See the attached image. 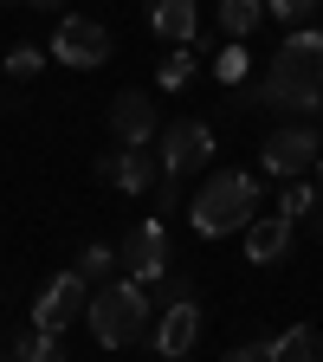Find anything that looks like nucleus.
<instances>
[{
    "label": "nucleus",
    "instance_id": "7ed1b4c3",
    "mask_svg": "<svg viewBox=\"0 0 323 362\" xmlns=\"http://www.w3.org/2000/svg\"><path fill=\"white\" fill-rule=\"evenodd\" d=\"M84 324L98 337V349H129L136 337H149V285H136V279L98 285L84 304Z\"/></svg>",
    "mask_w": 323,
    "mask_h": 362
},
{
    "label": "nucleus",
    "instance_id": "c85d7f7f",
    "mask_svg": "<svg viewBox=\"0 0 323 362\" xmlns=\"http://www.w3.org/2000/svg\"><path fill=\"white\" fill-rule=\"evenodd\" d=\"M181 362H188V356H181Z\"/></svg>",
    "mask_w": 323,
    "mask_h": 362
},
{
    "label": "nucleus",
    "instance_id": "bb28decb",
    "mask_svg": "<svg viewBox=\"0 0 323 362\" xmlns=\"http://www.w3.org/2000/svg\"><path fill=\"white\" fill-rule=\"evenodd\" d=\"M0 362H26V356H20V349H0Z\"/></svg>",
    "mask_w": 323,
    "mask_h": 362
},
{
    "label": "nucleus",
    "instance_id": "ddd939ff",
    "mask_svg": "<svg viewBox=\"0 0 323 362\" xmlns=\"http://www.w3.org/2000/svg\"><path fill=\"white\" fill-rule=\"evenodd\" d=\"M285 252H291V220L265 214V220L246 226V259H252V265H278Z\"/></svg>",
    "mask_w": 323,
    "mask_h": 362
},
{
    "label": "nucleus",
    "instance_id": "4468645a",
    "mask_svg": "<svg viewBox=\"0 0 323 362\" xmlns=\"http://www.w3.org/2000/svg\"><path fill=\"white\" fill-rule=\"evenodd\" d=\"M265 362H323V337L310 324H291L285 337L265 343Z\"/></svg>",
    "mask_w": 323,
    "mask_h": 362
},
{
    "label": "nucleus",
    "instance_id": "cd10ccee",
    "mask_svg": "<svg viewBox=\"0 0 323 362\" xmlns=\"http://www.w3.org/2000/svg\"><path fill=\"white\" fill-rule=\"evenodd\" d=\"M26 7H59V0H26Z\"/></svg>",
    "mask_w": 323,
    "mask_h": 362
},
{
    "label": "nucleus",
    "instance_id": "5701e85b",
    "mask_svg": "<svg viewBox=\"0 0 323 362\" xmlns=\"http://www.w3.org/2000/svg\"><path fill=\"white\" fill-rule=\"evenodd\" d=\"M213 78H220V84H240V78H246V45H226V52L213 59Z\"/></svg>",
    "mask_w": 323,
    "mask_h": 362
},
{
    "label": "nucleus",
    "instance_id": "20e7f679",
    "mask_svg": "<svg viewBox=\"0 0 323 362\" xmlns=\"http://www.w3.org/2000/svg\"><path fill=\"white\" fill-rule=\"evenodd\" d=\"M110 52H117V45H110V26H104V20H90V13H65L59 33H52V59L71 65V71L104 65Z\"/></svg>",
    "mask_w": 323,
    "mask_h": 362
},
{
    "label": "nucleus",
    "instance_id": "f257e3e1",
    "mask_svg": "<svg viewBox=\"0 0 323 362\" xmlns=\"http://www.w3.org/2000/svg\"><path fill=\"white\" fill-rule=\"evenodd\" d=\"M259 104L265 110H298V117H317L323 104V33L298 26L278 52H271L265 78H259Z\"/></svg>",
    "mask_w": 323,
    "mask_h": 362
},
{
    "label": "nucleus",
    "instance_id": "6e6552de",
    "mask_svg": "<svg viewBox=\"0 0 323 362\" xmlns=\"http://www.w3.org/2000/svg\"><path fill=\"white\" fill-rule=\"evenodd\" d=\"M117 265L129 272L136 285H155L162 272H168V226H162V214H155V220H143V226H136V233L117 246Z\"/></svg>",
    "mask_w": 323,
    "mask_h": 362
},
{
    "label": "nucleus",
    "instance_id": "4be33fe9",
    "mask_svg": "<svg viewBox=\"0 0 323 362\" xmlns=\"http://www.w3.org/2000/svg\"><path fill=\"white\" fill-rule=\"evenodd\" d=\"M265 13H271V20H285V26L298 33V26L317 13V0H265Z\"/></svg>",
    "mask_w": 323,
    "mask_h": 362
},
{
    "label": "nucleus",
    "instance_id": "2eb2a0df",
    "mask_svg": "<svg viewBox=\"0 0 323 362\" xmlns=\"http://www.w3.org/2000/svg\"><path fill=\"white\" fill-rule=\"evenodd\" d=\"M265 20V0H220V33L226 39H246Z\"/></svg>",
    "mask_w": 323,
    "mask_h": 362
},
{
    "label": "nucleus",
    "instance_id": "dca6fc26",
    "mask_svg": "<svg viewBox=\"0 0 323 362\" xmlns=\"http://www.w3.org/2000/svg\"><path fill=\"white\" fill-rule=\"evenodd\" d=\"M71 272H78V279H84L90 291H98V285H110V272H117V252L98 240V246H84V252H78V265H71Z\"/></svg>",
    "mask_w": 323,
    "mask_h": 362
},
{
    "label": "nucleus",
    "instance_id": "39448f33",
    "mask_svg": "<svg viewBox=\"0 0 323 362\" xmlns=\"http://www.w3.org/2000/svg\"><path fill=\"white\" fill-rule=\"evenodd\" d=\"M323 143H317V129L310 123H291V129H271L265 136V149H259V168L265 175H278V181H304L317 168Z\"/></svg>",
    "mask_w": 323,
    "mask_h": 362
},
{
    "label": "nucleus",
    "instance_id": "6ab92c4d",
    "mask_svg": "<svg viewBox=\"0 0 323 362\" xmlns=\"http://www.w3.org/2000/svg\"><path fill=\"white\" fill-rule=\"evenodd\" d=\"M0 71H7L13 84H33V78L45 71V52H39V45H13V52L0 59Z\"/></svg>",
    "mask_w": 323,
    "mask_h": 362
},
{
    "label": "nucleus",
    "instance_id": "1a4fd4ad",
    "mask_svg": "<svg viewBox=\"0 0 323 362\" xmlns=\"http://www.w3.org/2000/svg\"><path fill=\"white\" fill-rule=\"evenodd\" d=\"M155 98L149 90H117V104H110V136L123 149H149L155 143Z\"/></svg>",
    "mask_w": 323,
    "mask_h": 362
},
{
    "label": "nucleus",
    "instance_id": "f03ea898",
    "mask_svg": "<svg viewBox=\"0 0 323 362\" xmlns=\"http://www.w3.org/2000/svg\"><path fill=\"white\" fill-rule=\"evenodd\" d=\"M188 220L201 240H226V233H246L259 220V181L246 168H213L207 188L188 201Z\"/></svg>",
    "mask_w": 323,
    "mask_h": 362
},
{
    "label": "nucleus",
    "instance_id": "393cba45",
    "mask_svg": "<svg viewBox=\"0 0 323 362\" xmlns=\"http://www.w3.org/2000/svg\"><path fill=\"white\" fill-rule=\"evenodd\" d=\"M155 201H162V207H181V181H175V175L155 181Z\"/></svg>",
    "mask_w": 323,
    "mask_h": 362
},
{
    "label": "nucleus",
    "instance_id": "0eeeda50",
    "mask_svg": "<svg viewBox=\"0 0 323 362\" xmlns=\"http://www.w3.org/2000/svg\"><path fill=\"white\" fill-rule=\"evenodd\" d=\"M84 304H90V285L78 279V272H59V279H45V285H39V298H33V330L65 337L78 317H84Z\"/></svg>",
    "mask_w": 323,
    "mask_h": 362
},
{
    "label": "nucleus",
    "instance_id": "9b49d317",
    "mask_svg": "<svg viewBox=\"0 0 323 362\" xmlns=\"http://www.w3.org/2000/svg\"><path fill=\"white\" fill-rule=\"evenodd\" d=\"M155 168L162 162L149 149H123V143H117V156H98V175L110 181V188H123V194H149L155 188Z\"/></svg>",
    "mask_w": 323,
    "mask_h": 362
},
{
    "label": "nucleus",
    "instance_id": "b1692460",
    "mask_svg": "<svg viewBox=\"0 0 323 362\" xmlns=\"http://www.w3.org/2000/svg\"><path fill=\"white\" fill-rule=\"evenodd\" d=\"M220 362H265V343H233Z\"/></svg>",
    "mask_w": 323,
    "mask_h": 362
},
{
    "label": "nucleus",
    "instance_id": "423d86ee",
    "mask_svg": "<svg viewBox=\"0 0 323 362\" xmlns=\"http://www.w3.org/2000/svg\"><path fill=\"white\" fill-rule=\"evenodd\" d=\"M207 156H213V129L201 123V117H181V123H168L162 136H155V162H162V175H194V168H207Z\"/></svg>",
    "mask_w": 323,
    "mask_h": 362
},
{
    "label": "nucleus",
    "instance_id": "aec40b11",
    "mask_svg": "<svg viewBox=\"0 0 323 362\" xmlns=\"http://www.w3.org/2000/svg\"><path fill=\"white\" fill-rule=\"evenodd\" d=\"M188 298H194V279H188V272H162V279H155V298H149V310H155V304H162V310H168V304H188Z\"/></svg>",
    "mask_w": 323,
    "mask_h": 362
},
{
    "label": "nucleus",
    "instance_id": "412c9836",
    "mask_svg": "<svg viewBox=\"0 0 323 362\" xmlns=\"http://www.w3.org/2000/svg\"><path fill=\"white\" fill-rule=\"evenodd\" d=\"M188 84H194V52L181 45V52L162 59V90H188Z\"/></svg>",
    "mask_w": 323,
    "mask_h": 362
},
{
    "label": "nucleus",
    "instance_id": "f8f14e48",
    "mask_svg": "<svg viewBox=\"0 0 323 362\" xmlns=\"http://www.w3.org/2000/svg\"><path fill=\"white\" fill-rule=\"evenodd\" d=\"M194 26H201V7H194V0H149V33H155V39L188 45Z\"/></svg>",
    "mask_w": 323,
    "mask_h": 362
},
{
    "label": "nucleus",
    "instance_id": "a211bd4d",
    "mask_svg": "<svg viewBox=\"0 0 323 362\" xmlns=\"http://www.w3.org/2000/svg\"><path fill=\"white\" fill-rule=\"evenodd\" d=\"M317 207H323V201H317L310 181H285V194H278V220H291V226H298V220H310Z\"/></svg>",
    "mask_w": 323,
    "mask_h": 362
},
{
    "label": "nucleus",
    "instance_id": "a878e982",
    "mask_svg": "<svg viewBox=\"0 0 323 362\" xmlns=\"http://www.w3.org/2000/svg\"><path fill=\"white\" fill-rule=\"evenodd\" d=\"M310 188H317V201H323V156H317V181H310Z\"/></svg>",
    "mask_w": 323,
    "mask_h": 362
},
{
    "label": "nucleus",
    "instance_id": "9d476101",
    "mask_svg": "<svg viewBox=\"0 0 323 362\" xmlns=\"http://www.w3.org/2000/svg\"><path fill=\"white\" fill-rule=\"evenodd\" d=\"M194 337H201V304L188 298V304H168V310H155V330H149V343H155V356L162 362H181L194 349Z\"/></svg>",
    "mask_w": 323,
    "mask_h": 362
},
{
    "label": "nucleus",
    "instance_id": "f3484780",
    "mask_svg": "<svg viewBox=\"0 0 323 362\" xmlns=\"http://www.w3.org/2000/svg\"><path fill=\"white\" fill-rule=\"evenodd\" d=\"M7 349H20L26 362H71V356H65V343H59L52 330H26V337H13Z\"/></svg>",
    "mask_w": 323,
    "mask_h": 362
}]
</instances>
